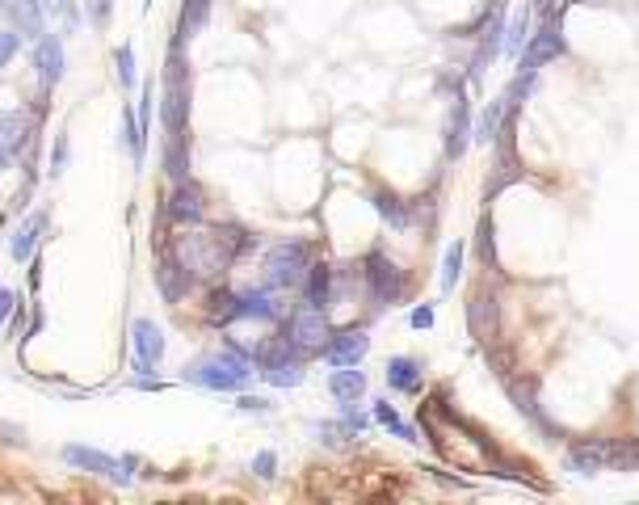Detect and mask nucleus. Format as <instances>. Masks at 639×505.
Listing matches in <instances>:
<instances>
[{
    "label": "nucleus",
    "instance_id": "nucleus-11",
    "mask_svg": "<svg viewBox=\"0 0 639 505\" xmlns=\"http://www.w3.org/2000/svg\"><path fill=\"white\" fill-rule=\"evenodd\" d=\"M34 72H38V85H43V93L47 89H55L59 80H64V68H68V47H64V34H43L34 43Z\"/></svg>",
    "mask_w": 639,
    "mask_h": 505
},
{
    "label": "nucleus",
    "instance_id": "nucleus-32",
    "mask_svg": "<svg viewBox=\"0 0 639 505\" xmlns=\"http://www.w3.org/2000/svg\"><path fill=\"white\" fill-rule=\"evenodd\" d=\"M610 472H639V438H614Z\"/></svg>",
    "mask_w": 639,
    "mask_h": 505
},
{
    "label": "nucleus",
    "instance_id": "nucleus-33",
    "mask_svg": "<svg viewBox=\"0 0 639 505\" xmlns=\"http://www.w3.org/2000/svg\"><path fill=\"white\" fill-rule=\"evenodd\" d=\"M530 22H534V17H530V5L518 13V17H513V26H505V51L501 55H509V59H518L522 55V47H526V30H530Z\"/></svg>",
    "mask_w": 639,
    "mask_h": 505
},
{
    "label": "nucleus",
    "instance_id": "nucleus-2",
    "mask_svg": "<svg viewBox=\"0 0 639 505\" xmlns=\"http://www.w3.org/2000/svg\"><path fill=\"white\" fill-rule=\"evenodd\" d=\"M169 253L194 274V282H198V278H223V274H228V266L236 261V253H232V245H228V236H223V228H206V232H202V224L190 228V232H181L173 245H169Z\"/></svg>",
    "mask_w": 639,
    "mask_h": 505
},
{
    "label": "nucleus",
    "instance_id": "nucleus-5",
    "mask_svg": "<svg viewBox=\"0 0 639 505\" xmlns=\"http://www.w3.org/2000/svg\"><path fill=\"white\" fill-rule=\"evenodd\" d=\"M362 282H366V295L379 312L396 308V303H404V295H408V274L383 249H370L362 257Z\"/></svg>",
    "mask_w": 639,
    "mask_h": 505
},
{
    "label": "nucleus",
    "instance_id": "nucleus-29",
    "mask_svg": "<svg viewBox=\"0 0 639 505\" xmlns=\"http://www.w3.org/2000/svg\"><path fill=\"white\" fill-rule=\"evenodd\" d=\"M497 228H492V215L484 211L480 215V224H476V257H480V266L492 270V274H501V257H497V236H492Z\"/></svg>",
    "mask_w": 639,
    "mask_h": 505
},
{
    "label": "nucleus",
    "instance_id": "nucleus-17",
    "mask_svg": "<svg viewBox=\"0 0 639 505\" xmlns=\"http://www.w3.org/2000/svg\"><path fill=\"white\" fill-rule=\"evenodd\" d=\"M282 291L274 287H249V291H240V320H257V325H282L286 320V308H282Z\"/></svg>",
    "mask_w": 639,
    "mask_h": 505
},
{
    "label": "nucleus",
    "instance_id": "nucleus-4",
    "mask_svg": "<svg viewBox=\"0 0 639 505\" xmlns=\"http://www.w3.org/2000/svg\"><path fill=\"white\" fill-rule=\"evenodd\" d=\"M312 245L307 240H278L265 253V287L274 291H303L307 270H312Z\"/></svg>",
    "mask_w": 639,
    "mask_h": 505
},
{
    "label": "nucleus",
    "instance_id": "nucleus-3",
    "mask_svg": "<svg viewBox=\"0 0 639 505\" xmlns=\"http://www.w3.org/2000/svg\"><path fill=\"white\" fill-rule=\"evenodd\" d=\"M497 156H492V169H488V186H484V207H492L509 186H518V181L526 177V165L518 156V110H509V118L501 123L497 131Z\"/></svg>",
    "mask_w": 639,
    "mask_h": 505
},
{
    "label": "nucleus",
    "instance_id": "nucleus-26",
    "mask_svg": "<svg viewBox=\"0 0 639 505\" xmlns=\"http://www.w3.org/2000/svg\"><path fill=\"white\" fill-rule=\"evenodd\" d=\"M328 392H333V400H362L366 396V371L333 367V375H328Z\"/></svg>",
    "mask_w": 639,
    "mask_h": 505
},
{
    "label": "nucleus",
    "instance_id": "nucleus-16",
    "mask_svg": "<svg viewBox=\"0 0 639 505\" xmlns=\"http://www.w3.org/2000/svg\"><path fill=\"white\" fill-rule=\"evenodd\" d=\"M471 131H476V123H471V101L467 93L459 89L455 93V106H450V118H446V131H442V148L450 160H459L476 139H471Z\"/></svg>",
    "mask_w": 639,
    "mask_h": 505
},
{
    "label": "nucleus",
    "instance_id": "nucleus-18",
    "mask_svg": "<svg viewBox=\"0 0 639 505\" xmlns=\"http://www.w3.org/2000/svg\"><path fill=\"white\" fill-rule=\"evenodd\" d=\"M43 232H47V215L43 211L26 215L22 224L9 232V257L17 261V266H30V261L38 257V240H43Z\"/></svg>",
    "mask_w": 639,
    "mask_h": 505
},
{
    "label": "nucleus",
    "instance_id": "nucleus-42",
    "mask_svg": "<svg viewBox=\"0 0 639 505\" xmlns=\"http://www.w3.org/2000/svg\"><path fill=\"white\" fill-rule=\"evenodd\" d=\"M408 325H412V329H434V303H421V308H412Z\"/></svg>",
    "mask_w": 639,
    "mask_h": 505
},
{
    "label": "nucleus",
    "instance_id": "nucleus-28",
    "mask_svg": "<svg viewBox=\"0 0 639 505\" xmlns=\"http://www.w3.org/2000/svg\"><path fill=\"white\" fill-rule=\"evenodd\" d=\"M505 388H509V396L518 400V409H522L530 421L543 413V404H539V379H534V375H509Z\"/></svg>",
    "mask_w": 639,
    "mask_h": 505
},
{
    "label": "nucleus",
    "instance_id": "nucleus-37",
    "mask_svg": "<svg viewBox=\"0 0 639 505\" xmlns=\"http://www.w3.org/2000/svg\"><path fill=\"white\" fill-rule=\"evenodd\" d=\"M110 13H114V0H85V17H89L93 30H106Z\"/></svg>",
    "mask_w": 639,
    "mask_h": 505
},
{
    "label": "nucleus",
    "instance_id": "nucleus-20",
    "mask_svg": "<svg viewBox=\"0 0 639 505\" xmlns=\"http://www.w3.org/2000/svg\"><path fill=\"white\" fill-rule=\"evenodd\" d=\"M375 211L383 215V224L387 228H396V232H408L412 224H417V215H412V202H404L396 190H387V186H375Z\"/></svg>",
    "mask_w": 639,
    "mask_h": 505
},
{
    "label": "nucleus",
    "instance_id": "nucleus-43",
    "mask_svg": "<svg viewBox=\"0 0 639 505\" xmlns=\"http://www.w3.org/2000/svg\"><path fill=\"white\" fill-rule=\"evenodd\" d=\"M13 316H17V291L0 287V325H5V320H13Z\"/></svg>",
    "mask_w": 639,
    "mask_h": 505
},
{
    "label": "nucleus",
    "instance_id": "nucleus-21",
    "mask_svg": "<svg viewBox=\"0 0 639 505\" xmlns=\"http://www.w3.org/2000/svg\"><path fill=\"white\" fill-rule=\"evenodd\" d=\"M156 287H160V295L169 299V303H177V299H185V295H190V287H194V274L185 270L173 253H164L160 270H156Z\"/></svg>",
    "mask_w": 639,
    "mask_h": 505
},
{
    "label": "nucleus",
    "instance_id": "nucleus-10",
    "mask_svg": "<svg viewBox=\"0 0 639 505\" xmlns=\"http://www.w3.org/2000/svg\"><path fill=\"white\" fill-rule=\"evenodd\" d=\"M164 350H169V341H164V329L156 320L139 316L131 320V358H135V375H156L160 362H164Z\"/></svg>",
    "mask_w": 639,
    "mask_h": 505
},
{
    "label": "nucleus",
    "instance_id": "nucleus-19",
    "mask_svg": "<svg viewBox=\"0 0 639 505\" xmlns=\"http://www.w3.org/2000/svg\"><path fill=\"white\" fill-rule=\"evenodd\" d=\"M333 291H337V270L328 266V261H312V270H307V282H303V303H307V308L328 312V303H333Z\"/></svg>",
    "mask_w": 639,
    "mask_h": 505
},
{
    "label": "nucleus",
    "instance_id": "nucleus-45",
    "mask_svg": "<svg viewBox=\"0 0 639 505\" xmlns=\"http://www.w3.org/2000/svg\"><path fill=\"white\" fill-rule=\"evenodd\" d=\"M9 165H13V152H0V173H9Z\"/></svg>",
    "mask_w": 639,
    "mask_h": 505
},
{
    "label": "nucleus",
    "instance_id": "nucleus-24",
    "mask_svg": "<svg viewBox=\"0 0 639 505\" xmlns=\"http://www.w3.org/2000/svg\"><path fill=\"white\" fill-rule=\"evenodd\" d=\"M30 118L22 110H0V152H22L30 144Z\"/></svg>",
    "mask_w": 639,
    "mask_h": 505
},
{
    "label": "nucleus",
    "instance_id": "nucleus-38",
    "mask_svg": "<svg viewBox=\"0 0 639 505\" xmlns=\"http://www.w3.org/2000/svg\"><path fill=\"white\" fill-rule=\"evenodd\" d=\"M152 101H156V85H143V93H139V131L143 135H152Z\"/></svg>",
    "mask_w": 639,
    "mask_h": 505
},
{
    "label": "nucleus",
    "instance_id": "nucleus-22",
    "mask_svg": "<svg viewBox=\"0 0 639 505\" xmlns=\"http://www.w3.org/2000/svg\"><path fill=\"white\" fill-rule=\"evenodd\" d=\"M206 320H211L215 329H228L240 320V291L232 287H211V295H206Z\"/></svg>",
    "mask_w": 639,
    "mask_h": 505
},
{
    "label": "nucleus",
    "instance_id": "nucleus-27",
    "mask_svg": "<svg viewBox=\"0 0 639 505\" xmlns=\"http://www.w3.org/2000/svg\"><path fill=\"white\" fill-rule=\"evenodd\" d=\"M164 173L173 181L190 177V135H164Z\"/></svg>",
    "mask_w": 639,
    "mask_h": 505
},
{
    "label": "nucleus",
    "instance_id": "nucleus-34",
    "mask_svg": "<svg viewBox=\"0 0 639 505\" xmlns=\"http://www.w3.org/2000/svg\"><path fill=\"white\" fill-rule=\"evenodd\" d=\"M114 76H118V85L127 89V93L135 89L139 76H135V47H131V43H122V47L114 51Z\"/></svg>",
    "mask_w": 639,
    "mask_h": 505
},
{
    "label": "nucleus",
    "instance_id": "nucleus-1",
    "mask_svg": "<svg viewBox=\"0 0 639 505\" xmlns=\"http://www.w3.org/2000/svg\"><path fill=\"white\" fill-rule=\"evenodd\" d=\"M257 375V362H253V350L236 346L228 337L223 341V350L215 354H202L194 362H185L181 379L194 383V388H206V392H244Z\"/></svg>",
    "mask_w": 639,
    "mask_h": 505
},
{
    "label": "nucleus",
    "instance_id": "nucleus-14",
    "mask_svg": "<svg viewBox=\"0 0 639 505\" xmlns=\"http://www.w3.org/2000/svg\"><path fill=\"white\" fill-rule=\"evenodd\" d=\"M169 219L181 228H198L206 219V190L198 186L194 177L173 181V194H169Z\"/></svg>",
    "mask_w": 639,
    "mask_h": 505
},
{
    "label": "nucleus",
    "instance_id": "nucleus-30",
    "mask_svg": "<svg viewBox=\"0 0 639 505\" xmlns=\"http://www.w3.org/2000/svg\"><path fill=\"white\" fill-rule=\"evenodd\" d=\"M370 417H375L379 426H387V430L396 434V438H404V442H417V430H412L408 421H400V413L391 409V400H375V404H370Z\"/></svg>",
    "mask_w": 639,
    "mask_h": 505
},
{
    "label": "nucleus",
    "instance_id": "nucleus-35",
    "mask_svg": "<svg viewBox=\"0 0 639 505\" xmlns=\"http://www.w3.org/2000/svg\"><path fill=\"white\" fill-rule=\"evenodd\" d=\"M337 421H341V426H345L349 434H354V438H358V434L370 426V417L358 409V400H341V413H337Z\"/></svg>",
    "mask_w": 639,
    "mask_h": 505
},
{
    "label": "nucleus",
    "instance_id": "nucleus-8",
    "mask_svg": "<svg viewBox=\"0 0 639 505\" xmlns=\"http://www.w3.org/2000/svg\"><path fill=\"white\" fill-rule=\"evenodd\" d=\"M467 333L476 346L492 350L505 333V316H501V295L492 287H476L467 295Z\"/></svg>",
    "mask_w": 639,
    "mask_h": 505
},
{
    "label": "nucleus",
    "instance_id": "nucleus-25",
    "mask_svg": "<svg viewBox=\"0 0 639 505\" xmlns=\"http://www.w3.org/2000/svg\"><path fill=\"white\" fill-rule=\"evenodd\" d=\"M421 371H425L421 358L396 354V358L387 362V388H391V392H417V388H421Z\"/></svg>",
    "mask_w": 639,
    "mask_h": 505
},
{
    "label": "nucleus",
    "instance_id": "nucleus-36",
    "mask_svg": "<svg viewBox=\"0 0 639 505\" xmlns=\"http://www.w3.org/2000/svg\"><path fill=\"white\" fill-rule=\"evenodd\" d=\"M22 43H26V38H22V34H17V30H9V26H0V72H5V68L13 64V55H17V51H22Z\"/></svg>",
    "mask_w": 639,
    "mask_h": 505
},
{
    "label": "nucleus",
    "instance_id": "nucleus-6",
    "mask_svg": "<svg viewBox=\"0 0 639 505\" xmlns=\"http://www.w3.org/2000/svg\"><path fill=\"white\" fill-rule=\"evenodd\" d=\"M59 459L68 463L72 472H89V476H106L114 484H135V468H139V455H110V451H97V447H85V442H68Z\"/></svg>",
    "mask_w": 639,
    "mask_h": 505
},
{
    "label": "nucleus",
    "instance_id": "nucleus-39",
    "mask_svg": "<svg viewBox=\"0 0 639 505\" xmlns=\"http://www.w3.org/2000/svg\"><path fill=\"white\" fill-rule=\"evenodd\" d=\"M249 468H253L257 480H274V476H278V455H274V451H257Z\"/></svg>",
    "mask_w": 639,
    "mask_h": 505
},
{
    "label": "nucleus",
    "instance_id": "nucleus-7",
    "mask_svg": "<svg viewBox=\"0 0 639 505\" xmlns=\"http://www.w3.org/2000/svg\"><path fill=\"white\" fill-rule=\"evenodd\" d=\"M282 337L291 341V350L299 358H324V346H328V337H333V325H328V312L299 303V308L282 320Z\"/></svg>",
    "mask_w": 639,
    "mask_h": 505
},
{
    "label": "nucleus",
    "instance_id": "nucleus-40",
    "mask_svg": "<svg viewBox=\"0 0 639 505\" xmlns=\"http://www.w3.org/2000/svg\"><path fill=\"white\" fill-rule=\"evenodd\" d=\"M68 156H72V144H68V135L59 131L55 135V148H51V177H59V173L68 169Z\"/></svg>",
    "mask_w": 639,
    "mask_h": 505
},
{
    "label": "nucleus",
    "instance_id": "nucleus-9",
    "mask_svg": "<svg viewBox=\"0 0 639 505\" xmlns=\"http://www.w3.org/2000/svg\"><path fill=\"white\" fill-rule=\"evenodd\" d=\"M568 55V38H564V22L560 17H547V22H534V34L526 38V47L518 55L522 72H543L547 64Z\"/></svg>",
    "mask_w": 639,
    "mask_h": 505
},
{
    "label": "nucleus",
    "instance_id": "nucleus-31",
    "mask_svg": "<svg viewBox=\"0 0 639 505\" xmlns=\"http://www.w3.org/2000/svg\"><path fill=\"white\" fill-rule=\"evenodd\" d=\"M463 257H467V245L463 240H455V245L446 249V261H442V295H450L459 287V278H463Z\"/></svg>",
    "mask_w": 639,
    "mask_h": 505
},
{
    "label": "nucleus",
    "instance_id": "nucleus-23",
    "mask_svg": "<svg viewBox=\"0 0 639 505\" xmlns=\"http://www.w3.org/2000/svg\"><path fill=\"white\" fill-rule=\"evenodd\" d=\"M118 148H127L135 169H143V160H148V135L139 131V114L131 106H122V118H118Z\"/></svg>",
    "mask_w": 639,
    "mask_h": 505
},
{
    "label": "nucleus",
    "instance_id": "nucleus-15",
    "mask_svg": "<svg viewBox=\"0 0 639 505\" xmlns=\"http://www.w3.org/2000/svg\"><path fill=\"white\" fill-rule=\"evenodd\" d=\"M370 350V337L362 325H349V329H333V337H328L324 346V362L328 367H358V362L366 358Z\"/></svg>",
    "mask_w": 639,
    "mask_h": 505
},
{
    "label": "nucleus",
    "instance_id": "nucleus-44",
    "mask_svg": "<svg viewBox=\"0 0 639 505\" xmlns=\"http://www.w3.org/2000/svg\"><path fill=\"white\" fill-rule=\"evenodd\" d=\"M131 388H139V392H160V388H164V379H156V375H135V379H131Z\"/></svg>",
    "mask_w": 639,
    "mask_h": 505
},
{
    "label": "nucleus",
    "instance_id": "nucleus-13",
    "mask_svg": "<svg viewBox=\"0 0 639 505\" xmlns=\"http://www.w3.org/2000/svg\"><path fill=\"white\" fill-rule=\"evenodd\" d=\"M610 451H614V438H572L564 447V463L581 476H597V472H610Z\"/></svg>",
    "mask_w": 639,
    "mask_h": 505
},
{
    "label": "nucleus",
    "instance_id": "nucleus-12",
    "mask_svg": "<svg viewBox=\"0 0 639 505\" xmlns=\"http://www.w3.org/2000/svg\"><path fill=\"white\" fill-rule=\"evenodd\" d=\"M0 17L17 30L26 43H38L47 34V0H0Z\"/></svg>",
    "mask_w": 639,
    "mask_h": 505
},
{
    "label": "nucleus",
    "instance_id": "nucleus-41",
    "mask_svg": "<svg viewBox=\"0 0 639 505\" xmlns=\"http://www.w3.org/2000/svg\"><path fill=\"white\" fill-rule=\"evenodd\" d=\"M236 409H240V413H270V409H274V400H265V396H249V392H240V396H236Z\"/></svg>",
    "mask_w": 639,
    "mask_h": 505
}]
</instances>
